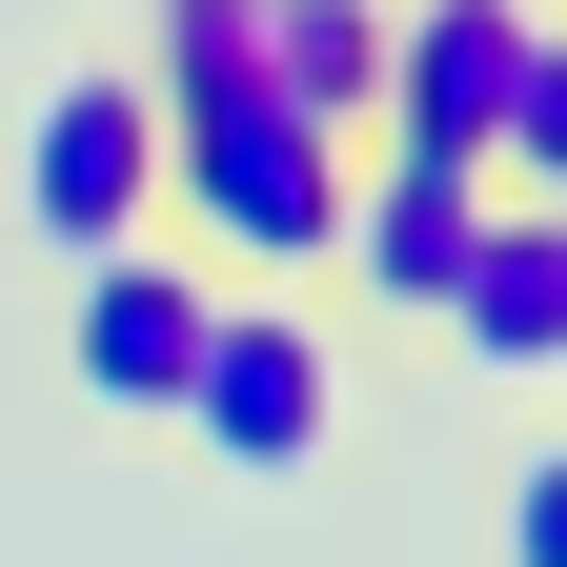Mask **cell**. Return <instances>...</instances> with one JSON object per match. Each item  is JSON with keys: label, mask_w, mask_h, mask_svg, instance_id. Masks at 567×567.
Instances as JSON below:
<instances>
[{"label": "cell", "mask_w": 567, "mask_h": 567, "mask_svg": "<svg viewBox=\"0 0 567 567\" xmlns=\"http://www.w3.org/2000/svg\"><path fill=\"white\" fill-rule=\"evenodd\" d=\"M385 142L567 203V0H385Z\"/></svg>", "instance_id": "cell-1"}, {"label": "cell", "mask_w": 567, "mask_h": 567, "mask_svg": "<svg viewBox=\"0 0 567 567\" xmlns=\"http://www.w3.org/2000/svg\"><path fill=\"white\" fill-rule=\"evenodd\" d=\"M344 163H365V142H344V122H305V102H264V82L163 102V224L224 264V284H324Z\"/></svg>", "instance_id": "cell-2"}, {"label": "cell", "mask_w": 567, "mask_h": 567, "mask_svg": "<svg viewBox=\"0 0 567 567\" xmlns=\"http://www.w3.org/2000/svg\"><path fill=\"white\" fill-rule=\"evenodd\" d=\"M163 425L224 486H324L344 466V305L324 284H224V324H203V365H183Z\"/></svg>", "instance_id": "cell-3"}, {"label": "cell", "mask_w": 567, "mask_h": 567, "mask_svg": "<svg viewBox=\"0 0 567 567\" xmlns=\"http://www.w3.org/2000/svg\"><path fill=\"white\" fill-rule=\"evenodd\" d=\"M142 224H163V82H142L122 41H82V61L21 102V244H41V284H61V264H102V244H142Z\"/></svg>", "instance_id": "cell-4"}, {"label": "cell", "mask_w": 567, "mask_h": 567, "mask_svg": "<svg viewBox=\"0 0 567 567\" xmlns=\"http://www.w3.org/2000/svg\"><path fill=\"white\" fill-rule=\"evenodd\" d=\"M203 324H224V264H203L183 224H142L102 264H61V385H82L102 425H163L183 365H203Z\"/></svg>", "instance_id": "cell-5"}, {"label": "cell", "mask_w": 567, "mask_h": 567, "mask_svg": "<svg viewBox=\"0 0 567 567\" xmlns=\"http://www.w3.org/2000/svg\"><path fill=\"white\" fill-rule=\"evenodd\" d=\"M486 203H507V183L425 163V142H365V163H344V224H324V284H344L365 324H446V284H466V244H486Z\"/></svg>", "instance_id": "cell-6"}, {"label": "cell", "mask_w": 567, "mask_h": 567, "mask_svg": "<svg viewBox=\"0 0 567 567\" xmlns=\"http://www.w3.org/2000/svg\"><path fill=\"white\" fill-rule=\"evenodd\" d=\"M446 344H466V385L486 405H527L567 365V203H486V244L446 284Z\"/></svg>", "instance_id": "cell-7"}, {"label": "cell", "mask_w": 567, "mask_h": 567, "mask_svg": "<svg viewBox=\"0 0 567 567\" xmlns=\"http://www.w3.org/2000/svg\"><path fill=\"white\" fill-rule=\"evenodd\" d=\"M264 102L385 142V0H264Z\"/></svg>", "instance_id": "cell-8"}, {"label": "cell", "mask_w": 567, "mask_h": 567, "mask_svg": "<svg viewBox=\"0 0 567 567\" xmlns=\"http://www.w3.org/2000/svg\"><path fill=\"white\" fill-rule=\"evenodd\" d=\"M142 82H163V102H203V82H264V0H142Z\"/></svg>", "instance_id": "cell-9"}, {"label": "cell", "mask_w": 567, "mask_h": 567, "mask_svg": "<svg viewBox=\"0 0 567 567\" xmlns=\"http://www.w3.org/2000/svg\"><path fill=\"white\" fill-rule=\"evenodd\" d=\"M507 567H567V466H547V446L507 466Z\"/></svg>", "instance_id": "cell-10"}]
</instances>
